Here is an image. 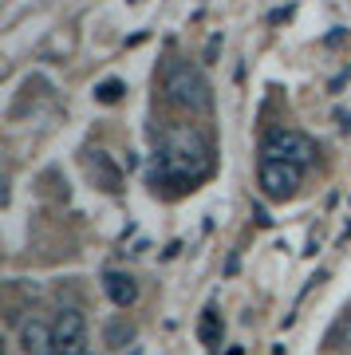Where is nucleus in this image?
I'll use <instances>...</instances> for the list:
<instances>
[{"label":"nucleus","mask_w":351,"mask_h":355,"mask_svg":"<svg viewBox=\"0 0 351 355\" xmlns=\"http://www.w3.org/2000/svg\"><path fill=\"white\" fill-rule=\"evenodd\" d=\"M214 174V150L205 135L194 127L166 130L162 146L151 162V186H174V190H194L198 182Z\"/></svg>","instance_id":"nucleus-1"},{"label":"nucleus","mask_w":351,"mask_h":355,"mask_svg":"<svg viewBox=\"0 0 351 355\" xmlns=\"http://www.w3.org/2000/svg\"><path fill=\"white\" fill-rule=\"evenodd\" d=\"M162 91H166V99H170V107H178V111L198 114L209 107V83H205V76L189 60H170L166 64Z\"/></svg>","instance_id":"nucleus-2"},{"label":"nucleus","mask_w":351,"mask_h":355,"mask_svg":"<svg viewBox=\"0 0 351 355\" xmlns=\"http://www.w3.org/2000/svg\"><path fill=\"white\" fill-rule=\"evenodd\" d=\"M261 158H280V162H296V166H308L316 158V142L300 130H289V127H276L264 135L261 142Z\"/></svg>","instance_id":"nucleus-3"},{"label":"nucleus","mask_w":351,"mask_h":355,"mask_svg":"<svg viewBox=\"0 0 351 355\" xmlns=\"http://www.w3.org/2000/svg\"><path fill=\"white\" fill-rule=\"evenodd\" d=\"M257 182H261L264 198H273V202H289L292 193L300 190L304 166L280 162V158H261V174H257Z\"/></svg>","instance_id":"nucleus-4"},{"label":"nucleus","mask_w":351,"mask_h":355,"mask_svg":"<svg viewBox=\"0 0 351 355\" xmlns=\"http://www.w3.org/2000/svg\"><path fill=\"white\" fill-rule=\"evenodd\" d=\"M55 355H87V320L79 308H63L55 316Z\"/></svg>","instance_id":"nucleus-5"},{"label":"nucleus","mask_w":351,"mask_h":355,"mask_svg":"<svg viewBox=\"0 0 351 355\" xmlns=\"http://www.w3.org/2000/svg\"><path fill=\"white\" fill-rule=\"evenodd\" d=\"M20 352L24 355H55V324L48 320H24V328H20Z\"/></svg>","instance_id":"nucleus-6"},{"label":"nucleus","mask_w":351,"mask_h":355,"mask_svg":"<svg viewBox=\"0 0 351 355\" xmlns=\"http://www.w3.org/2000/svg\"><path fill=\"white\" fill-rule=\"evenodd\" d=\"M87 170H91V178H95V186H99V190H107V193L123 190V170L111 162V154H107V150H91Z\"/></svg>","instance_id":"nucleus-7"},{"label":"nucleus","mask_w":351,"mask_h":355,"mask_svg":"<svg viewBox=\"0 0 351 355\" xmlns=\"http://www.w3.org/2000/svg\"><path fill=\"white\" fill-rule=\"evenodd\" d=\"M103 292L111 296L114 308H130L138 300V284H135L130 272H107V277H103Z\"/></svg>","instance_id":"nucleus-8"},{"label":"nucleus","mask_w":351,"mask_h":355,"mask_svg":"<svg viewBox=\"0 0 351 355\" xmlns=\"http://www.w3.org/2000/svg\"><path fill=\"white\" fill-rule=\"evenodd\" d=\"M198 340L209 347V352H217L221 347V316H217V308H205L198 320Z\"/></svg>","instance_id":"nucleus-9"},{"label":"nucleus","mask_w":351,"mask_h":355,"mask_svg":"<svg viewBox=\"0 0 351 355\" xmlns=\"http://www.w3.org/2000/svg\"><path fill=\"white\" fill-rule=\"evenodd\" d=\"M103 340H107V347H126V343L135 340V328H130L126 320H111V324L103 328Z\"/></svg>","instance_id":"nucleus-10"},{"label":"nucleus","mask_w":351,"mask_h":355,"mask_svg":"<svg viewBox=\"0 0 351 355\" xmlns=\"http://www.w3.org/2000/svg\"><path fill=\"white\" fill-rule=\"evenodd\" d=\"M123 91H126L123 79H103L99 87H95V99H99V103H119V99H123Z\"/></svg>","instance_id":"nucleus-11"},{"label":"nucleus","mask_w":351,"mask_h":355,"mask_svg":"<svg viewBox=\"0 0 351 355\" xmlns=\"http://www.w3.org/2000/svg\"><path fill=\"white\" fill-rule=\"evenodd\" d=\"M332 343H339L343 352H351V312L336 324V331H332Z\"/></svg>","instance_id":"nucleus-12"},{"label":"nucleus","mask_w":351,"mask_h":355,"mask_svg":"<svg viewBox=\"0 0 351 355\" xmlns=\"http://www.w3.org/2000/svg\"><path fill=\"white\" fill-rule=\"evenodd\" d=\"M252 217H257V221H261V225H273V217H268V214H264V209H261V205H257V209H252Z\"/></svg>","instance_id":"nucleus-13"}]
</instances>
